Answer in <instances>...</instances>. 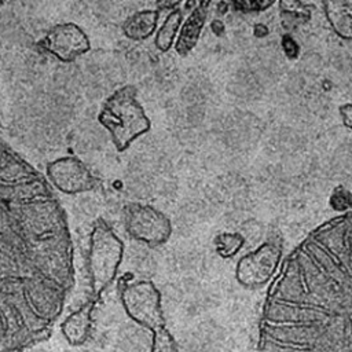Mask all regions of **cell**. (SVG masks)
<instances>
[{"label": "cell", "instance_id": "8fae6325", "mask_svg": "<svg viewBox=\"0 0 352 352\" xmlns=\"http://www.w3.org/2000/svg\"><path fill=\"white\" fill-rule=\"evenodd\" d=\"M322 6L333 32L340 38L352 41V0L324 1Z\"/></svg>", "mask_w": 352, "mask_h": 352}, {"label": "cell", "instance_id": "7c38bea8", "mask_svg": "<svg viewBox=\"0 0 352 352\" xmlns=\"http://www.w3.org/2000/svg\"><path fill=\"white\" fill-rule=\"evenodd\" d=\"M160 12L158 10H140L129 15L122 23V33L133 41H142L153 36L157 30Z\"/></svg>", "mask_w": 352, "mask_h": 352}, {"label": "cell", "instance_id": "5bb4252c", "mask_svg": "<svg viewBox=\"0 0 352 352\" xmlns=\"http://www.w3.org/2000/svg\"><path fill=\"white\" fill-rule=\"evenodd\" d=\"M245 245V236L239 232H219L213 239L216 253L223 258L234 257Z\"/></svg>", "mask_w": 352, "mask_h": 352}, {"label": "cell", "instance_id": "5b68a950", "mask_svg": "<svg viewBox=\"0 0 352 352\" xmlns=\"http://www.w3.org/2000/svg\"><path fill=\"white\" fill-rule=\"evenodd\" d=\"M122 219L128 235L147 246L164 245L172 235L169 217L153 205L140 202L126 204L122 210Z\"/></svg>", "mask_w": 352, "mask_h": 352}, {"label": "cell", "instance_id": "2e32d148", "mask_svg": "<svg viewBox=\"0 0 352 352\" xmlns=\"http://www.w3.org/2000/svg\"><path fill=\"white\" fill-rule=\"evenodd\" d=\"M329 205L336 212H349L352 209V192L344 186L334 187L329 198Z\"/></svg>", "mask_w": 352, "mask_h": 352}, {"label": "cell", "instance_id": "52a82bcc", "mask_svg": "<svg viewBox=\"0 0 352 352\" xmlns=\"http://www.w3.org/2000/svg\"><path fill=\"white\" fill-rule=\"evenodd\" d=\"M45 179L54 190L67 195L88 192L98 186V179L74 155H63L50 161L45 166Z\"/></svg>", "mask_w": 352, "mask_h": 352}, {"label": "cell", "instance_id": "7a4b0ae2", "mask_svg": "<svg viewBox=\"0 0 352 352\" xmlns=\"http://www.w3.org/2000/svg\"><path fill=\"white\" fill-rule=\"evenodd\" d=\"M98 122L109 132L118 153L128 150L151 128V121L138 100V89L133 85L117 88L106 98L98 113Z\"/></svg>", "mask_w": 352, "mask_h": 352}, {"label": "cell", "instance_id": "3957f363", "mask_svg": "<svg viewBox=\"0 0 352 352\" xmlns=\"http://www.w3.org/2000/svg\"><path fill=\"white\" fill-rule=\"evenodd\" d=\"M120 300L126 315L153 334L150 352H179V345L170 331L161 304V293L147 279L125 282L120 287Z\"/></svg>", "mask_w": 352, "mask_h": 352}, {"label": "cell", "instance_id": "ba28073f", "mask_svg": "<svg viewBox=\"0 0 352 352\" xmlns=\"http://www.w3.org/2000/svg\"><path fill=\"white\" fill-rule=\"evenodd\" d=\"M37 45L59 62L70 63L91 50L88 34L74 22H60L47 30Z\"/></svg>", "mask_w": 352, "mask_h": 352}, {"label": "cell", "instance_id": "30bf717a", "mask_svg": "<svg viewBox=\"0 0 352 352\" xmlns=\"http://www.w3.org/2000/svg\"><path fill=\"white\" fill-rule=\"evenodd\" d=\"M98 300H87L78 309L73 311L62 322L60 329L66 340L72 345H82L89 334L92 323V312Z\"/></svg>", "mask_w": 352, "mask_h": 352}, {"label": "cell", "instance_id": "ffe728a7", "mask_svg": "<svg viewBox=\"0 0 352 352\" xmlns=\"http://www.w3.org/2000/svg\"><path fill=\"white\" fill-rule=\"evenodd\" d=\"M212 29H213V32H214V33L221 34V33H223L224 26H223V23H221L220 21H213V22H212Z\"/></svg>", "mask_w": 352, "mask_h": 352}, {"label": "cell", "instance_id": "ac0fdd59", "mask_svg": "<svg viewBox=\"0 0 352 352\" xmlns=\"http://www.w3.org/2000/svg\"><path fill=\"white\" fill-rule=\"evenodd\" d=\"M282 50L285 52V55L289 58V59H294L298 56L300 54V47L298 44L296 43V40L290 36V34H283L282 36Z\"/></svg>", "mask_w": 352, "mask_h": 352}, {"label": "cell", "instance_id": "6da1fadb", "mask_svg": "<svg viewBox=\"0 0 352 352\" xmlns=\"http://www.w3.org/2000/svg\"><path fill=\"white\" fill-rule=\"evenodd\" d=\"M74 285L63 205L45 176L0 139V352L44 341Z\"/></svg>", "mask_w": 352, "mask_h": 352}, {"label": "cell", "instance_id": "277c9868", "mask_svg": "<svg viewBox=\"0 0 352 352\" xmlns=\"http://www.w3.org/2000/svg\"><path fill=\"white\" fill-rule=\"evenodd\" d=\"M124 258V243L103 219L95 220L88 236L87 275L91 298L98 300L116 279Z\"/></svg>", "mask_w": 352, "mask_h": 352}, {"label": "cell", "instance_id": "d6986e66", "mask_svg": "<svg viewBox=\"0 0 352 352\" xmlns=\"http://www.w3.org/2000/svg\"><path fill=\"white\" fill-rule=\"evenodd\" d=\"M340 117L342 120V124L352 131V103H345V104H341L340 109Z\"/></svg>", "mask_w": 352, "mask_h": 352}, {"label": "cell", "instance_id": "e0dca14e", "mask_svg": "<svg viewBox=\"0 0 352 352\" xmlns=\"http://www.w3.org/2000/svg\"><path fill=\"white\" fill-rule=\"evenodd\" d=\"M272 4H274L272 1H236V3H232L235 10H239L242 12H260V11H265Z\"/></svg>", "mask_w": 352, "mask_h": 352}, {"label": "cell", "instance_id": "4fadbf2b", "mask_svg": "<svg viewBox=\"0 0 352 352\" xmlns=\"http://www.w3.org/2000/svg\"><path fill=\"white\" fill-rule=\"evenodd\" d=\"M183 23V14L179 8L170 11L165 21L162 22V25L160 26V29L155 33V38H154V44L157 47L158 51L161 52H166L172 48V45L175 44V40L177 37L179 29Z\"/></svg>", "mask_w": 352, "mask_h": 352}, {"label": "cell", "instance_id": "9c48e42d", "mask_svg": "<svg viewBox=\"0 0 352 352\" xmlns=\"http://www.w3.org/2000/svg\"><path fill=\"white\" fill-rule=\"evenodd\" d=\"M212 3L209 1H199L192 7L191 12L186 18V21L182 23L176 41H175V50L180 56L188 55L194 47L197 45L202 29L206 22L208 16V8L210 7Z\"/></svg>", "mask_w": 352, "mask_h": 352}, {"label": "cell", "instance_id": "8992f818", "mask_svg": "<svg viewBox=\"0 0 352 352\" xmlns=\"http://www.w3.org/2000/svg\"><path fill=\"white\" fill-rule=\"evenodd\" d=\"M282 260V246L264 242L242 256L235 267L236 282L246 289H257L272 280Z\"/></svg>", "mask_w": 352, "mask_h": 352}, {"label": "cell", "instance_id": "9a60e30c", "mask_svg": "<svg viewBox=\"0 0 352 352\" xmlns=\"http://www.w3.org/2000/svg\"><path fill=\"white\" fill-rule=\"evenodd\" d=\"M279 8L286 22H292V28L297 23H305L311 19V11L307 4L300 1H280Z\"/></svg>", "mask_w": 352, "mask_h": 352}, {"label": "cell", "instance_id": "44dd1931", "mask_svg": "<svg viewBox=\"0 0 352 352\" xmlns=\"http://www.w3.org/2000/svg\"><path fill=\"white\" fill-rule=\"evenodd\" d=\"M3 4H4V3H3V1H0V8L3 7Z\"/></svg>", "mask_w": 352, "mask_h": 352}]
</instances>
